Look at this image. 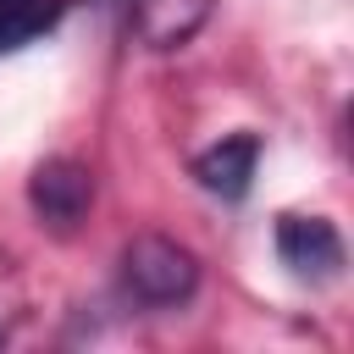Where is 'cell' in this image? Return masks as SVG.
Instances as JSON below:
<instances>
[{
  "mask_svg": "<svg viewBox=\"0 0 354 354\" xmlns=\"http://www.w3.org/2000/svg\"><path fill=\"white\" fill-rule=\"evenodd\" d=\"M122 282H127V293H133L138 304L166 310V304L194 299V288H199V260H194V249H183L177 238L144 232V238H133V243L122 249Z\"/></svg>",
  "mask_w": 354,
  "mask_h": 354,
  "instance_id": "cell-1",
  "label": "cell"
},
{
  "mask_svg": "<svg viewBox=\"0 0 354 354\" xmlns=\"http://www.w3.org/2000/svg\"><path fill=\"white\" fill-rule=\"evenodd\" d=\"M28 205L50 232H72L94 205V171L83 160H66V155L39 160L28 177Z\"/></svg>",
  "mask_w": 354,
  "mask_h": 354,
  "instance_id": "cell-2",
  "label": "cell"
},
{
  "mask_svg": "<svg viewBox=\"0 0 354 354\" xmlns=\"http://www.w3.org/2000/svg\"><path fill=\"white\" fill-rule=\"evenodd\" d=\"M277 260L293 271V277H310V282H326L343 271V232L326 221V216H277Z\"/></svg>",
  "mask_w": 354,
  "mask_h": 354,
  "instance_id": "cell-3",
  "label": "cell"
},
{
  "mask_svg": "<svg viewBox=\"0 0 354 354\" xmlns=\"http://www.w3.org/2000/svg\"><path fill=\"white\" fill-rule=\"evenodd\" d=\"M210 6L216 0H133L127 28L144 50H177L210 22Z\"/></svg>",
  "mask_w": 354,
  "mask_h": 354,
  "instance_id": "cell-4",
  "label": "cell"
},
{
  "mask_svg": "<svg viewBox=\"0 0 354 354\" xmlns=\"http://www.w3.org/2000/svg\"><path fill=\"white\" fill-rule=\"evenodd\" d=\"M254 166H260V138L254 133H232V138L210 144L205 155H194V177L216 199H243L249 183H254Z\"/></svg>",
  "mask_w": 354,
  "mask_h": 354,
  "instance_id": "cell-5",
  "label": "cell"
},
{
  "mask_svg": "<svg viewBox=\"0 0 354 354\" xmlns=\"http://www.w3.org/2000/svg\"><path fill=\"white\" fill-rule=\"evenodd\" d=\"M66 6L72 0H0V55H11L22 44H33L39 33H50Z\"/></svg>",
  "mask_w": 354,
  "mask_h": 354,
  "instance_id": "cell-6",
  "label": "cell"
}]
</instances>
